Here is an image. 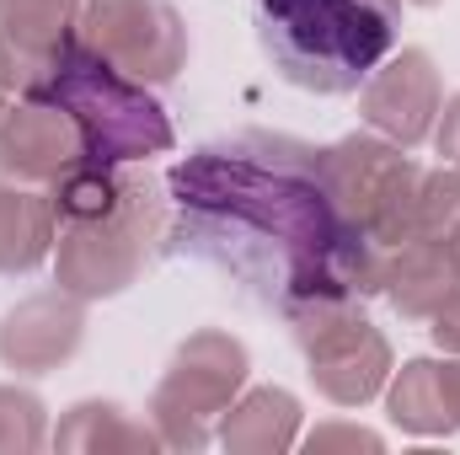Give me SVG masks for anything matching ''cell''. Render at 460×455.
I'll return each mask as SVG.
<instances>
[{
    "mask_svg": "<svg viewBox=\"0 0 460 455\" xmlns=\"http://www.w3.org/2000/svg\"><path fill=\"white\" fill-rule=\"evenodd\" d=\"M166 236L284 317L364 300L385 273V246L332 199L322 150L262 129L215 139L172 166Z\"/></svg>",
    "mask_w": 460,
    "mask_h": 455,
    "instance_id": "obj_1",
    "label": "cell"
},
{
    "mask_svg": "<svg viewBox=\"0 0 460 455\" xmlns=\"http://www.w3.org/2000/svg\"><path fill=\"white\" fill-rule=\"evenodd\" d=\"M268 65L316 97H348L396 49L402 0H252Z\"/></svg>",
    "mask_w": 460,
    "mask_h": 455,
    "instance_id": "obj_2",
    "label": "cell"
},
{
    "mask_svg": "<svg viewBox=\"0 0 460 455\" xmlns=\"http://www.w3.org/2000/svg\"><path fill=\"white\" fill-rule=\"evenodd\" d=\"M27 103H49L59 113H70V123L86 139V156L108 161V166L150 161L177 145L166 108L134 76H123L113 59H102L81 32H70L65 43H54L43 54L38 86Z\"/></svg>",
    "mask_w": 460,
    "mask_h": 455,
    "instance_id": "obj_3",
    "label": "cell"
},
{
    "mask_svg": "<svg viewBox=\"0 0 460 455\" xmlns=\"http://www.w3.org/2000/svg\"><path fill=\"white\" fill-rule=\"evenodd\" d=\"M161 236H166V199L155 193L150 177L128 172L123 193H118V204L108 215L54 230L59 290H70L81 300L123 295L145 273V263H150V252H155Z\"/></svg>",
    "mask_w": 460,
    "mask_h": 455,
    "instance_id": "obj_4",
    "label": "cell"
},
{
    "mask_svg": "<svg viewBox=\"0 0 460 455\" xmlns=\"http://www.w3.org/2000/svg\"><path fill=\"white\" fill-rule=\"evenodd\" d=\"M322 172H327V188L343 204V215L369 241H380L385 252L396 241H407L423 172L402 145L375 139V134H348L322 150Z\"/></svg>",
    "mask_w": 460,
    "mask_h": 455,
    "instance_id": "obj_5",
    "label": "cell"
},
{
    "mask_svg": "<svg viewBox=\"0 0 460 455\" xmlns=\"http://www.w3.org/2000/svg\"><path fill=\"white\" fill-rule=\"evenodd\" d=\"M241 386H246V348L215 327L193 333L150 397V424L161 445H204L215 418L230 413Z\"/></svg>",
    "mask_w": 460,
    "mask_h": 455,
    "instance_id": "obj_6",
    "label": "cell"
},
{
    "mask_svg": "<svg viewBox=\"0 0 460 455\" xmlns=\"http://www.w3.org/2000/svg\"><path fill=\"white\" fill-rule=\"evenodd\" d=\"M295 338L311 359V380L327 402L338 407H364L385 375H391V343L380 338L375 322H364L358 300H338V306H311L300 317H289Z\"/></svg>",
    "mask_w": 460,
    "mask_h": 455,
    "instance_id": "obj_7",
    "label": "cell"
},
{
    "mask_svg": "<svg viewBox=\"0 0 460 455\" xmlns=\"http://www.w3.org/2000/svg\"><path fill=\"white\" fill-rule=\"evenodd\" d=\"M75 32L139 86H166L188 65V27L166 0H81Z\"/></svg>",
    "mask_w": 460,
    "mask_h": 455,
    "instance_id": "obj_8",
    "label": "cell"
},
{
    "mask_svg": "<svg viewBox=\"0 0 460 455\" xmlns=\"http://www.w3.org/2000/svg\"><path fill=\"white\" fill-rule=\"evenodd\" d=\"M439 108H445V86H439V70H434V59L423 49H402V54L391 49L369 70L364 97H358L364 123L380 139L402 145V150H412V145H423L434 134Z\"/></svg>",
    "mask_w": 460,
    "mask_h": 455,
    "instance_id": "obj_9",
    "label": "cell"
},
{
    "mask_svg": "<svg viewBox=\"0 0 460 455\" xmlns=\"http://www.w3.org/2000/svg\"><path fill=\"white\" fill-rule=\"evenodd\" d=\"M81 156H86V139L70 123V113H59L49 103H27V97L0 108V177H11V183H54Z\"/></svg>",
    "mask_w": 460,
    "mask_h": 455,
    "instance_id": "obj_10",
    "label": "cell"
},
{
    "mask_svg": "<svg viewBox=\"0 0 460 455\" xmlns=\"http://www.w3.org/2000/svg\"><path fill=\"white\" fill-rule=\"evenodd\" d=\"M86 300L70 290L54 295H32L22 300L5 322H0V364L22 370V375H49L54 364H65L81 338H86Z\"/></svg>",
    "mask_w": 460,
    "mask_h": 455,
    "instance_id": "obj_11",
    "label": "cell"
},
{
    "mask_svg": "<svg viewBox=\"0 0 460 455\" xmlns=\"http://www.w3.org/2000/svg\"><path fill=\"white\" fill-rule=\"evenodd\" d=\"M380 290L391 295V306L407 317V322H429L450 295L460 290V268L456 252L445 236H407L385 252V273H380Z\"/></svg>",
    "mask_w": 460,
    "mask_h": 455,
    "instance_id": "obj_12",
    "label": "cell"
},
{
    "mask_svg": "<svg viewBox=\"0 0 460 455\" xmlns=\"http://www.w3.org/2000/svg\"><path fill=\"white\" fill-rule=\"evenodd\" d=\"M391 424L407 434H460V359H412L391 380Z\"/></svg>",
    "mask_w": 460,
    "mask_h": 455,
    "instance_id": "obj_13",
    "label": "cell"
},
{
    "mask_svg": "<svg viewBox=\"0 0 460 455\" xmlns=\"http://www.w3.org/2000/svg\"><path fill=\"white\" fill-rule=\"evenodd\" d=\"M300 434V402L279 386H257L246 391L241 402H230L226 424H220V445L230 451H257V455H273V451H289Z\"/></svg>",
    "mask_w": 460,
    "mask_h": 455,
    "instance_id": "obj_14",
    "label": "cell"
},
{
    "mask_svg": "<svg viewBox=\"0 0 460 455\" xmlns=\"http://www.w3.org/2000/svg\"><path fill=\"white\" fill-rule=\"evenodd\" d=\"M54 210L49 193H27L0 183V273H27L54 252Z\"/></svg>",
    "mask_w": 460,
    "mask_h": 455,
    "instance_id": "obj_15",
    "label": "cell"
},
{
    "mask_svg": "<svg viewBox=\"0 0 460 455\" xmlns=\"http://www.w3.org/2000/svg\"><path fill=\"white\" fill-rule=\"evenodd\" d=\"M54 445H65V451H150V445H161V434L134 424L118 402H81L59 424Z\"/></svg>",
    "mask_w": 460,
    "mask_h": 455,
    "instance_id": "obj_16",
    "label": "cell"
},
{
    "mask_svg": "<svg viewBox=\"0 0 460 455\" xmlns=\"http://www.w3.org/2000/svg\"><path fill=\"white\" fill-rule=\"evenodd\" d=\"M75 22H81V0H0V38L32 54H49L54 43H65Z\"/></svg>",
    "mask_w": 460,
    "mask_h": 455,
    "instance_id": "obj_17",
    "label": "cell"
},
{
    "mask_svg": "<svg viewBox=\"0 0 460 455\" xmlns=\"http://www.w3.org/2000/svg\"><path fill=\"white\" fill-rule=\"evenodd\" d=\"M460 226V166L445 172H423V188H418V204H412V230L407 236H445Z\"/></svg>",
    "mask_w": 460,
    "mask_h": 455,
    "instance_id": "obj_18",
    "label": "cell"
},
{
    "mask_svg": "<svg viewBox=\"0 0 460 455\" xmlns=\"http://www.w3.org/2000/svg\"><path fill=\"white\" fill-rule=\"evenodd\" d=\"M43 440H49L43 402L32 391L0 386V451H38Z\"/></svg>",
    "mask_w": 460,
    "mask_h": 455,
    "instance_id": "obj_19",
    "label": "cell"
},
{
    "mask_svg": "<svg viewBox=\"0 0 460 455\" xmlns=\"http://www.w3.org/2000/svg\"><path fill=\"white\" fill-rule=\"evenodd\" d=\"M327 445H348V451H380V434L369 429H353V424H327L305 440V451H327Z\"/></svg>",
    "mask_w": 460,
    "mask_h": 455,
    "instance_id": "obj_20",
    "label": "cell"
},
{
    "mask_svg": "<svg viewBox=\"0 0 460 455\" xmlns=\"http://www.w3.org/2000/svg\"><path fill=\"white\" fill-rule=\"evenodd\" d=\"M434 145H439V156H445V166H460V92L439 108L434 118V134H429Z\"/></svg>",
    "mask_w": 460,
    "mask_h": 455,
    "instance_id": "obj_21",
    "label": "cell"
},
{
    "mask_svg": "<svg viewBox=\"0 0 460 455\" xmlns=\"http://www.w3.org/2000/svg\"><path fill=\"white\" fill-rule=\"evenodd\" d=\"M429 333H434V343H439L445 353H460V290L429 317Z\"/></svg>",
    "mask_w": 460,
    "mask_h": 455,
    "instance_id": "obj_22",
    "label": "cell"
},
{
    "mask_svg": "<svg viewBox=\"0 0 460 455\" xmlns=\"http://www.w3.org/2000/svg\"><path fill=\"white\" fill-rule=\"evenodd\" d=\"M450 252H456V268H460V226L450 230Z\"/></svg>",
    "mask_w": 460,
    "mask_h": 455,
    "instance_id": "obj_23",
    "label": "cell"
},
{
    "mask_svg": "<svg viewBox=\"0 0 460 455\" xmlns=\"http://www.w3.org/2000/svg\"><path fill=\"white\" fill-rule=\"evenodd\" d=\"M407 5H434V0H407Z\"/></svg>",
    "mask_w": 460,
    "mask_h": 455,
    "instance_id": "obj_24",
    "label": "cell"
},
{
    "mask_svg": "<svg viewBox=\"0 0 460 455\" xmlns=\"http://www.w3.org/2000/svg\"><path fill=\"white\" fill-rule=\"evenodd\" d=\"M5 103H11V97H5V92H0V108H5Z\"/></svg>",
    "mask_w": 460,
    "mask_h": 455,
    "instance_id": "obj_25",
    "label": "cell"
}]
</instances>
